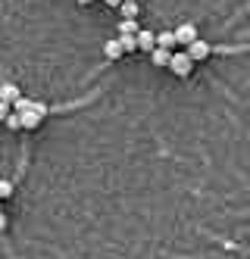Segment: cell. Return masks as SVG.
<instances>
[{"mask_svg": "<svg viewBox=\"0 0 250 259\" xmlns=\"http://www.w3.org/2000/svg\"><path fill=\"white\" fill-rule=\"evenodd\" d=\"M13 191H16V184H13V181H0V197H10Z\"/></svg>", "mask_w": 250, "mask_h": 259, "instance_id": "cell-14", "label": "cell"}, {"mask_svg": "<svg viewBox=\"0 0 250 259\" xmlns=\"http://www.w3.org/2000/svg\"><path fill=\"white\" fill-rule=\"evenodd\" d=\"M134 41H138V50L150 53L153 47H157V34H153V31H147V28H138V34H134Z\"/></svg>", "mask_w": 250, "mask_h": 259, "instance_id": "cell-4", "label": "cell"}, {"mask_svg": "<svg viewBox=\"0 0 250 259\" xmlns=\"http://www.w3.org/2000/svg\"><path fill=\"white\" fill-rule=\"evenodd\" d=\"M13 113V103H7V100H0V122H4L7 116Z\"/></svg>", "mask_w": 250, "mask_h": 259, "instance_id": "cell-15", "label": "cell"}, {"mask_svg": "<svg viewBox=\"0 0 250 259\" xmlns=\"http://www.w3.org/2000/svg\"><path fill=\"white\" fill-rule=\"evenodd\" d=\"M16 97H19V88H16V84H10V81H7V84H0V100L13 103Z\"/></svg>", "mask_w": 250, "mask_h": 259, "instance_id": "cell-10", "label": "cell"}, {"mask_svg": "<svg viewBox=\"0 0 250 259\" xmlns=\"http://www.w3.org/2000/svg\"><path fill=\"white\" fill-rule=\"evenodd\" d=\"M169 57H172V50H166V47H153L150 50V63L157 66V69H166L169 66Z\"/></svg>", "mask_w": 250, "mask_h": 259, "instance_id": "cell-6", "label": "cell"}, {"mask_svg": "<svg viewBox=\"0 0 250 259\" xmlns=\"http://www.w3.org/2000/svg\"><path fill=\"white\" fill-rule=\"evenodd\" d=\"M194 38H197V25H194V22H182V25L175 28V44H185V47H188Z\"/></svg>", "mask_w": 250, "mask_h": 259, "instance_id": "cell-3", "label": "cell"}, {"mask_svg": "<svg viewBox=\"0 0 250 259\" xmlns=\"http://www.w3.org/2000/svg\"><path fill=\"white\" fill-rule=\"evenodd\" d=\"M119 44H122V53H134V50H138L134 34H119Z\"/></svg>", "mask_w": 250, "mask_h": 259, "instance_id": "cell-11", "label": "cell"}, {"mask_svg": "<svg viewBox=\"0 0 250 259\" xmlns=\"http://www.w3.org/2000/svg\"><path fill=\"white\" fill-rule=\"evenodd\" d=\"M19 119H22V128H25V132H34V128L38 125H41V113H34V109H22V113H19Z\"/></svg>", "mask_w": 250, "mask_h": 259, "instance_id": "cell-5", "label": "cell"}, {"mask_svg": "<svg viewBox=\"0 0 250 259\" xmlns=\"http://www.w3.org/2000/svg\"><path fill=\"white\" fill-rule=\"evenodd\" d=\"M185 50H188V57L194 60V63H203V60H209V53H213V44H206L203 38H194Z\"/></svg>", "mask_w": 250, "mask_h": 259, "instance_id": "cell-2", "label": "cell"}, {"mask_svg": "<svg viewBox=\"0 0 250 259\" xmlns=\"http://www.w3.org/2000/svg\"><path fill=\"white\" fill-rule=\"evenodd\" d=\"M75 4H82V7H88V4H91V0H75Z\"/></svg>", "mask_w": 250, "mask_h": 259, "instance_id": "cell-18", "label": "cell"}, {"mask_svg": "<svg viewBox=\"0 0 250 259\" xmlns=\"http://www.w3.org/2000/svg\"><path fill=\"white\" fill-rule=\"evenodd\" d=\"M191 66H194V60L188 57V50H178V53H172V57H169V66L166 69H172L178 78H188L191 75Z\"/></svg>", "mask_w": 250, "mask_h": 259, "instance_id": "cell-1", "label": "cell"}, {"mask_svg": "<svg viewBox=\"0 0 250 259\" xmlns=\"http://www.w3.org/2000/svg\"><path fill=\"white\" fill-rule=\"evenodd\" d=\"M157 47L172 50V47H175V31H160V34H157Z\"/></svg>", "mask_w": 250, "mask_h": 259, "instance_id": "cell-9", "label": "cell"}, {"mask_svg": "<svg viewBox=\"0 0 250 259\" xmlns=\"http://www.w3.org/2000/svg\"><path fill=\"white\" fill-rule=\"evenodd\" d=\"M138 28H141L138 19H122L119 22V34H138Z\"/></svg>", "mask_w": 250, "mask_h": 259, "instance_id": "cell-12", "label": "cell"}, {"mask_svg": "<svg viewBox=\"0 0 250 259\" xmlns=\"http://www.w3.org/2000/svg\"><path fill=\"white\" fill-rule=\"evenodd\" d=\"M103 57H106V60H119V57H122V44H119V38H113V41L103 44Z\"/></svg>", "mask_w": 250, "mask_h": 259, "instance_id": "cell-8", "label": "cell"}, {"mask_svg": "<svg viewBox=\"0 0 250 259\" xmlns=\"http://www.w3.org/2000/svg\"><path fill=\"white\" fill-rule=\"evenodd\" d=\"M4 125H7V128H13V132H16V128H22V119H19V113H16V109H13V113L4 119Z\"/></svg>", "mask_w": 250, "mask_h": 259, "instance_id": "cell-13", "label": "cell"}, {"mask_svg": "<svg viewBox=\"0 0 250 259\" xmlns=\"http://www.w3.org/2000/svg\"><path fill=\"white\" fill-rule=\"evenodd\" d=\"M119 4H122V0H106V7H113V10H116Z\"/></svg>", "mask_w": 250, "mask_h": 259, "instance_id": "cell-17", "label": "cell"}, {"mask_svg": "<svg viewBox=\"0 0 250 259\" xmlns=\"http://www.w3.org/2000/svg\"><path fill=\"white\" fill-rule=\"evenodd\" d=\"M119 13H122V19H138V13H141L138 0H122V4H119Z\"/></svg>", "mask_w": 250, "mask_h": 259, "instance_id": "cell-7", "label": "cell"}, {"mask_svg": "<svg viewBox=\"0 0 250 259\" xmlns=\"http://www.w3.org/2000/svg\"><path fill=\"white\" fill-rule=\"evenodd\" d=\"M4 231H7V215L0 212V234H4Z\"/></svg>", "mask_w": 250, "mask_h": 259, "instance_id": "cell-16", "label": "cell"}]
</instances>
